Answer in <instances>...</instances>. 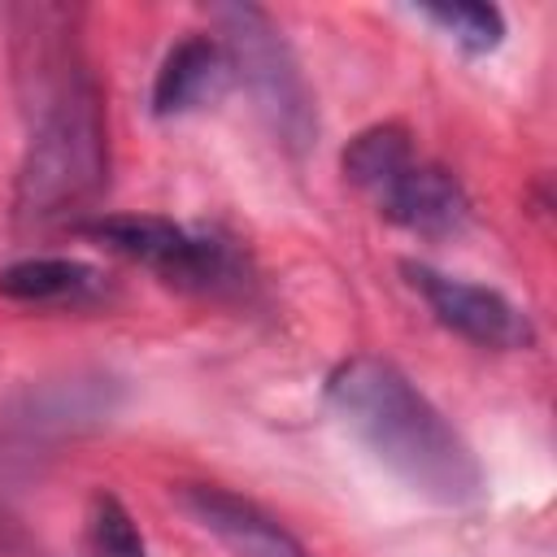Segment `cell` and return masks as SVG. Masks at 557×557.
<instances>
[{
    "label": "cell",
    "mask_w": 557,
    "mask_h": 557,
    "mask_svg": "<svg viewBox=\"0 0 557 557\" xmlns=\"http://www.w3.org/2000/svg\"><path fill=\"white\" fill-rule=\"evenodd\" d=\"M326 405L418 496L448 509L483 500L487 474L474 448L392 361L370 352L339 361L326 379Z\"/></svg>",
    "instance_id": "obj_1"
},
{
    "label": "cell",
    "mask_w": 557,
    "mask_h": 557,
    "mask_svg": "<svg viewBox=\"0 0 557 557\" xmlns=\"http://www.w3.org/2000/svg\"><path fill=\"white\" fill-rule=\"evenodd\" d=\"M30 139L17 165L13 218L22 226H48L87 209L109 178L104 100L83 70L74 44H39L30 70Z\"/></svg>",
    "instance_id": "obj_2"
},
{
    "label": "cell",
    "mask_w": 557,
    "mask_h": 557,
    "mask_svg": "<svg viewBox=\"0 0 557 557\" xmlns=\"http://www.w3.org/2000/svg\"><path fill=\"white\" fill-rule=\"evenodd\" d=\"M344 178L396 226L422 239H448L470 222V196L435 161L413 152V139L396 122L366 126L344 148Z\"/></svg>",
    "instance_id": "obj_3"
},
{
    "label": "cell",
    "mask_w": 557,
    "mask_h": 557,
    "mask_svg": "<svg viewBox=\"0 0 557 557\" xmlns=\"http://www.w3.org/2000/svg\"><path fill=\"white\" fill-rule=\"evenodd\" d=\"M213 22H218V44L231 57V74L244 78L274 139L287 152H305L318 139V104L274 17L257 4H218Z\"/></svg>",
    "instance_id": "obj_4"
},
{
    "label": "cell",
    "mask_w": 557,
    "mask_h": 557,
    "mask_svg": "<svg viewBox=\"0 0 557 557\" xmlns=\"http://www.w3.org/2000/svg\"><path fill=\"white\" fill-rule=\"evenodd\" d=\"M87 235L178 292L226 296L244 287V261L222 239L196 235L178 222L144 218V213H109L87 222Z\"/></svg>",
    "instance_id": "obj_5"
},
{
    "label": "cell",
    "mask_w": 557,
    "mask_h": 557,
    "mask_svg": "<svg viewBox=\"0 0 557 557\" xmlns=\"http://www.w3.org/2000/svg\"><path fill=\"white\" fill-rule=\"evenodd\" d=\"M400 270L409 278V287L422 296V305L431 309V318L440 326H448L453 335H461V339H470L479 348H500V352L535 344L531 318L509 296H500L496 287L444 274V270H435L426 261H405Z\"/></svg>",
    "instance_id": "obj_6"
},
{
    "label": "cell",
    "mask_w": 557,
    "mask_h": 557,
    "mask_svg": "<svg viewBox=\"0 0 557 557\" xmlns=\"http://www.w3.org/2000/svg\"><path fill=\"white\" fill-rule=\"evenodd\" d=\"M174 496L178 509L235 557H309L305 544L248 496H235L218 483H183Z\"/></svg>",
    "instance_id": "obj_7"
},
{
    "label": "cell",
    "mask_w": 557,
    "mask_h": 557,
    "mask_svg": "<svg viewBox=\"0 0 557 557\" xmlns=\"http://www.w3.org/2000/svg\"><path fill=\"white\" fill-rule=\"evenodd\" d=\"M231 78L235 74H231L226 48L213 35H187L161 57L148 104L157 117H183V113H196L222 100Z\"/></svg>",
    "instance_id": "obj_8"
},
{
    "label": "cell",
    "mask_w": 557,
    "mask_h": 557,
    "mask_svg": "<svg viewBox=\"0 0 557 557\" xmlns=\"http://www.w3.org/2000/svg\"><path fill=\"white\" fill-rule=\"evenodd\" d=\"M104 274L74 257H26L0 270V296L17 305H83L96 300Z\"/></svg>",
    "instance_id": "obj_9"
},
{
    "label": "cell",
    "mask_w": 557,
    "mask_h": 557,
    "mask_svg": "<svg viewBox=\"0 0 557 557\" xmlns=\"http://www.w3.org/2000/svg\"><path fill=\"white\" fill-rule=\"evenodd\" d=\"M87 557H148L131 509L109 492H96L87 505Z\"/></svg>",
    "instance_id": "obj_10"
},
{
    "label": "cell",
    "mask_w": 557,
    "mask_h": 557,
    "mask_svg": "<svg viewBox=\"0 0 557 557\" xmlns=\"http://www.w3.org/2000/svg\"><path fill=\"white\" fill-rule=\"evenodd\" d=\"M418 13L466 52H492L505 39V17L496 4H422Z\"/></svg>",
    "instance_id": "obj_11"
}]
</instances>
